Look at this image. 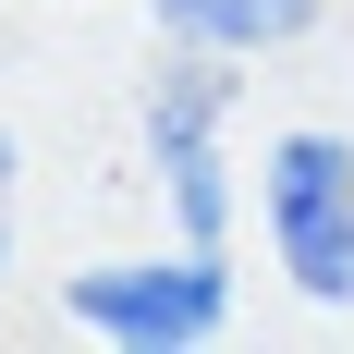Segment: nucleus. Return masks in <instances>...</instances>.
Instances as JSON below:
<instances>
[{
	"instance_id": "obj_4",
	"label": "nucleus",
	"mask_w": 354,
	"mask_h": 354,
	"mask_svg": "<svg viewBox=\"0 0 354 354\" xmlns=\"http://www.w3.org/2000/svg\"><path fill=\"white\" fill-rule=\"evenodd\" d=\"M306 12L318 0H159V37H183V49H281V37H306Z\"/></svg>"
},
{
	"instance_id": "obj_2",
	"label": "nucleus",
	"mask_w": 354,
	"mask_h": 354,
	"mask_svg": "<svg viewBox=\"0 0 354 354\" xmlns=\"http://www.w3.org/2000/svg\"><path fill=\"white\" fill-rule=\"evenodd\" d=\"M269 245L306 306H354V147L342 135L269 147Z\"/></svg>"
},
{
	"instance_id": "obj_5",
	"label": "nucleus",
	"mask_w": 354,
	"mask_h": 354,
	"mask_svg": "<svg viewBox=\"0 0 354 354\" xmlns=\"http://www.w3.org/2000/svg\"><path fill=\"white\" fill-rule=\"evenodd\" d=\"M0 257H12V245H0Z\"/></svg>"
},
{
	"instance_id": "obj_1",
	"label": "nucleus",
	"mask_w": 354,
	"mask_h": 354,
	"mask_svg": "<svg viewBox=\"0 0 354 354\" xmlns=\"http://www.w3.org/2000/svg\"><path fill=\"white\" fill-rule=\"evenodd\" d=\"M62 306L122 354H196L232 318V281H220V245H183L171 269H73Z\"/></svg>"
},
{
	"instance_id": "obj_3",
	"label": "nucleus",
	"mask_w": 354,
	"mask_h": 354,
	"mask_svg": "<svg viewBox=\"0 0 354 354\" xmlns=\"http://www.w3.org/2000/svg\"><path fill=\"white\" fill-rule=\"evenodd\" d=\"M147 147H159V183H171L183 245H220V86L208 73H159L147 86Z\"/></svg>"
}]
</instances>
